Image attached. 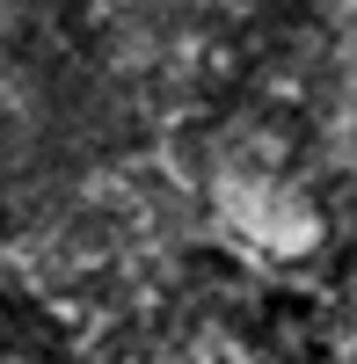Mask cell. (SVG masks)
Listing matches in <instances>:
<instances>
[{
  "instance_id": "1",
  "label": "cell",
  "mask_w": 357,
  "mask_h": 364,
  "mask_svg": "<svg viewBox=\"0 0 357 364\" xmlns=\"http://www.w3.org/2000/svg\"><path fill=\"white\" fill-rule=\"evenodd\" d=\"M0 364H87V357L51 306L0 284Z\"/></svg>"
}]
</instances>
